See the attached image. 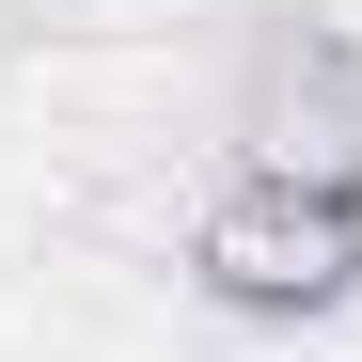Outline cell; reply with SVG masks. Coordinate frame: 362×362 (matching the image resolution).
Here are the masks:
<instances>
[{"instance_id": "6da1fadb", "label": "cell", "mask_w": 362, "mask_h": 362, "mask_svg": "<svg viewBox=\"0 0 362 362\" xmlns=\"http://www.w3.org/2000/svg\"><path fill=\"white\" fill-rule=\"evenodd\" d=\"M189 268L236 315H331L362 284V173H268V158H236L205 189V221H189Z\"/></svg>"}]
</instances>
